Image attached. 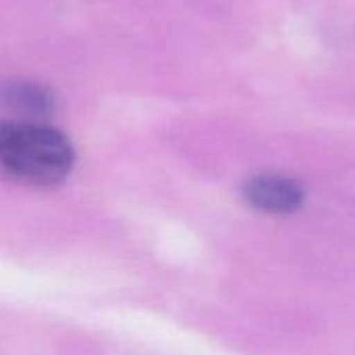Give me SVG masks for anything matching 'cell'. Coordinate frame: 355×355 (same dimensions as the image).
I'll list each match as a JSON object with an SVG mask.
<instances>
[{"label": "cell", "mask_w": 355, "mask_h": 355, "mask_svg": "<svg viewBox=\"0 0 355 355\" xmlns=\"http://www.w3.org/2000/svg\"><path fill=\"white\" fill-rule=\"evenodd\" d=\"M0 162L17 181L56 185L69 177L75 152L58 129L33 121H15L0 127Z\"/></svg>", "instance_id": "obj_1"}, {"label": "cell", "mask_w": 355, "mask_h": 355, "mask_svg": "<svg viewBox=\"0 0 355 355\" xmlns=\"http://www.w3.org/2000/svg\"><path fill=\"white\" fill-rule=\"evenodd\" d=\"M243 196L248 204L268 214H291L306 202V189L302 183L277 173H262L248 179Z\"/></svg>", "instance_id": "obj_2"}, {"label": "cell", "mask_w": 355, "mask_h": 355, "mask_svg": "<svg viewBox=\"0 0 355 355\" xmlns=\"http://www.w3.org/2000/svg\"><path fill=\"white\" fill-rule=\"evenodd\" d=\"M6 102L29 114H46L52 108V98L37 85L12 83L6 87Z\"/></svg>", "instance_id": "obj_3"}]
</instances>
